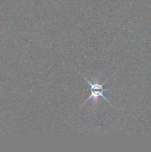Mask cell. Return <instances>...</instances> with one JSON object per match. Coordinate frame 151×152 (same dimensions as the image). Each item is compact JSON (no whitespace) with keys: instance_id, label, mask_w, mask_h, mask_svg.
<instances>
[{"instance_id":"6da1fadb","label":"cell","mask_w":151,"mask_h":152,"mask_svg":"<svg viewBox=\"0 0 151 152\" xmlns=\"http://www.w3.org/2000/svg\"><path fill=\"white\" fill-rule=\"evenodd\" d=\"M84 79L86 80V82H87V83L90 85V96H89V97L87 98V99H86L84 102H83V104L80 107L82 106L83 105H84V103H85V102H87V101L90 100V99H92V101H93V106H96L98 104V100H99V97H102L105 101H106V102H107L108 103H110V102L108 101V99H107V98L105 96V95H104V93H105V91H107L111 90L110 88H107V89L104 88L103 86L105 83H106L107 81L104 82L102 84H100V83H99L98 81L94 82V83H91L90 80H87V79L84 77Z\"/></svg>"}]
</instances>
